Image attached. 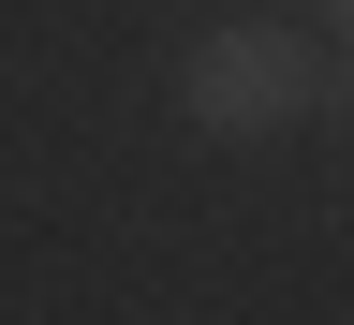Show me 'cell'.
Here are the masks:
<instances>
[{
    "mask_svg": "<svg viewBox=\"0 0 354 325\" xmlns=\"http://www.w3.org/2000/svg\"><path fill=\"white\" fill-rule=\"evenodd\" d=\"M310 89H325V60H310L295 30H266V15H221V30L177 44V118H192L207 148H266V133H295Z\"/></svg>",
    "mask_w": 354,
    "mask_h": 325,
    "instance_id": "obj_1",
    "label": "cell"
},
{
    "mask_svg": "<svg viewBox=\"0 0 354 325\" xmlns=\"http://www.w3.org/2000/svg\"><path fill=\"white\" fill-rule=\"evenodd\" d=\"M325 30H339V44H354V0H325Z\"/></svg>",
    "mask_w": 354,
    "mask_h": 325,
    "instance_id": "obj_3",
    "label": "cell"
},
{
    "mask_svg": "<svg viewBox=\"0 0 354 325\" xmlns=\"http://www.w3.org/2000/svg\"><path fill=\"white\" fill-rule=\"evenodd\" d=\"M310 118H339V133H354V44L325 60V89H310Z\"/></svg>",
    "mask_w": 354,
    "mask_h": 325,
    "instance_id": "obj_2",
    "label": "cell"
}]
</instances>
